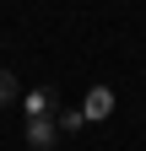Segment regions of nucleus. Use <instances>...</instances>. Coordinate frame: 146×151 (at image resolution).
I'll use <instances>...</instances> for the list:
<instances>
[{
	"mask_svg": "<svg viewBox=\"0 0 146 151\" xmlns=\"http://www.w3.org/2000/svg\"><path fill=\"white\" fill-rule=\"evenodd\" d=\"M108 113H114V92H108V86H92L87 103H81V119H87V124H103Z\"/></svg>",
	"mask_w": 146,
	"mask_h": 151,
	"instance_id": "2",
	"label": "nucleus"
},
{
	"mask_svg": "<svg viewBox=\"0 0 146 151\" xmlns=\"http://www.w3.org/2000/svg\"><path fill=\"white\" fill-rule=\"evenodd\" d=\"M11 97H16V81H11L6 70H0V108H11Z\"/></svg>",
	"mask_w": 146,
	"mask_h": 151,
	"instance_id": "5",
	"label": "nucleus"
},
{
	"mask_svg": "<svg viewBox=\"0 0 146 151\" xmlns=\"http://www.w3.org/2000/svg\"><path fill=\"white\" fill-rule=\"evenodd\" d=\"M54 113H60V92H54V86H33L27 97H22V119H27V124L54 119Z\"/></svg>",
	"mask_w": 146,
	"mask_h": 151,
	"instance_id": "1",
	"label": "nucleus"
},
{
	"mask_svg": "<svg viewBox=\"0 0 146 151\" xmlns=\"http://www.w3.org/2000/svg\"><path fill=\"white\" fill-rule=\"evenodd\" d=\"M54 129H60V135H81V129H87L81 108H60V113H54Z\"/></svg>",
	"mask_w": 146,
	"mask_h": 151,
	"instance_id": "4",
	"label": "nucleus"
},
{
	"mask_svg": "<svg viewBox=\"0 0 146 151\" xmlns=\"http://www.w3.org/2000/svg\"><path fill=\"white\" fill-rule=\"evenodd\" d=\"M54 140H60V129H54V119H38V124H27V146H33V151H49Z\"/></svg>",
	"mask_w": 146,
	"mask_h": 151,
	"instance_id": "3",
	"label": "nucleus"
}]
</instances>
